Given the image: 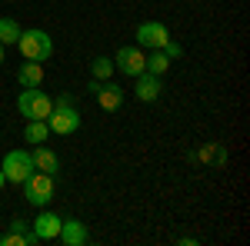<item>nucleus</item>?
Instances as JSON below:
<instances>
[{
	"mask_svg": "<svg viewBox=\"0 0 250 246\" xmlns=\"http://www.w3.org/2000/svg\"><path fill=\"white\" fill-rule=\"evenodd\" d=\"M17 50L23 54V60L47 63V60L54 57V40H50V34H47V30H40V27H30V30H20Z\"/></svg>",
	"mask_w": 250,
	"mask_h": 246,
	"instance_id": "1",
	"label": "nucleus"
},
{
	"mask_svg": "<svg viewBox=\"0 0 250 246\" xmlns=\"http://www.w3.org/2000/svg\"><path fill=\"white\" fill-rule=\"evenodd\" d=\"M47 127H50V133H60V136H70L74 130H80V114H77V107H74V96L70 94H60L54 100V110L47 116Z\"/></svg>",
	"mask_w": 250,
	"mask_h": 246,
	"instance_id": "2",
	"label": "nucleus"
},
{
	"mask_svg": "<svg viewBox=\"0 0 250 246\" xmlns=\"http://www.w3.org/2000/svg\"><path fill=\"white\" fill-rule=\"evenodd\" d=\"M20 187H23V200H27L30 207H37V209L47 207V203L54 200V176H50V173L34 170Z\"/></svg>",
	"mask_w": 250,
	"mask_h": 246,
	"instance_id": "3",
	"label": "nucleus"
},
{
	"mask_svg": "<svg viewBox=\"0 0 250 246\" xmlns=\"http://www.w3.org/2000/svg\"><path fill=\"white\" fill-rule=\"evenodd\" d=\"M0 170H3V180H7V183L20 187L30 173L37 170V167H34V153H30V150H10L7 156H3Z\"/></svg>",
	"mask_w": 250,
	"mask_h": 246,
	"instance_id": "4",
	"label": "nucleus"
},
{
	"mask_svg": "<svg viewBox=\"0 0 250 246\" xmlns=\"http://www.w3.org/2000/svg\"><path fill=\"white\" fill-rule=\"evenodd\" d=\"M17 110L20 116H27V120H47L50 110H54V100L43 94L40 87H30V90H23L17 96Z\"/></svg>",
	"mask_w": 250,
	"mask_h": 246,
	"instance_id": "5",
	"label": "nucleus"
},
{
	"mask_svg": "<svg viewBox=\"0 0 250 246\" xmlns=\"http://www.w3.org/2000/svg\"><path fill=\"white\" fill-rule=\"evenodd\" d=\"M134 37H137V47H140V50H160V47L170 40V30H167V23H160V20H144L134 30Z\"/></svg>",
	"mask_w": 250,
	"mask_h": 246,
	"instance_id": "6",
	"label": "nucleus"
},
{
	"mask_svg": "<svg viewBox=\"0 0 250 246\" xmlns=\"http://www.w3.org/2000/svg\"><path fill=\"white\" fill-rule=\"evenodd\" d=\"M144 67H147V54H144L137 43L134 47H120L114 54V70H120L124 76H140Z\"/></svg>",
	"mask_w": 250,
	"mask_h": 246,
	"instance_id": "7",
	"label": "nucleus"
},
{
	"mask_svg": "<svg viewBox=\"0 0 250 246\" xmlns=\"http://www.w3.org/2000/svg\"><path fill=\"white\" fill-rule=\"evenodd\" d=\"M60 223H63V216H57L54 209H47V207H40V213H37V220L30 223V229L37 233L40 243H50V240H57Z\"/></svg>",
	"mask_w": 250,
	"mask_h": 246,
	"instance_id": "8",
	"label": "nucleus"
},
{
	"mask_svg": "<svg viewBox=\"0 0 250 246\" xmlns=\"http://www.w3.org/2000/svg\"><path fill=\"white\" fill-rule=\"evenodd\" d=\"M57 240L63 246H87L90 243V229H87V223H80L77 216H67V220L60 223Z\"/></svg>",
	"mask_w": 250,
	"mask_h": 246,
	"instance_id": "9",
	"label": "nucleus"
},
{
	"mask_svg": "<svg viewBox=\"0 0 250 246\" xmlns=\"http://www.w3.org/2000/svg\"><path fill=\"white\" fill-rule=\"evenodd\" d=\"M120 103H124V87L114 83V80H100V87H97V107L107 110V114H114V110H120Z\"/></svg>",
	"mask_w": 250,
	"mask_h": 246,
	"instance_id": "10",
	"label": "nucleus"
},
{
	"mask_svg": "<svg viewBox=\"0 0 250 246\" xmlns=\"http://www.w3.org/2000/svg\"><path fill=\"white\" fill-rule=\"evenodd\" d=\"M134 80H137V87H134V96H137V100H144V103H154L157 96L164 94V83H160V76L147 74V70H144L140 76H134Z\"/></svg>",
	"mask_w": 250,
	"mask_h": 246,
	"instance_id": "11",
	"label": "nucleus"
},
{
	"mask_svg": "<svg viewBox=\"0 0 250 246\" xmlns=\"http://www.w3.org/2000/svg\"><path fill=\"white\" fill-rule=\"evenodd\" d=\"M30 153H34V167H37L40 173H50V176H57V170H60V156L50 150V147H43V143H40L37 150H30Z\"/></svg>",
	"mask_w": 250,
	"mask_h": 246,
	"instance_id": "12",
	"label": "nucleus"
},
{
	"mask_svg": "<svg viewBox=\"0 0 250 246\" xmlns=\"http://www.w3.org/2000/svg\"><path fill=\"white\" fill-rule=\"evenodd\" d=\"M17 83L23 87V90H30V87H40V83H43V63H34V60L20 63V70H17Z\"/></svg>",
	"mask_w": 250,
	"mask_h": 246,
	"instance_id": "13",
	"label": "nucleus"
},
{
	"mask_svg": "<svg viewBox=\"0 0 250 246\" xmlns=\"http://www.w3.org/2000/svg\"><path fill=\"white\" fill-rule=\"evenodd\" d=\"M47 136H50V127H47V120H27V127H23V140L27 143H47Z\"/></svg>",
	"mask_w": 250,
	"mask_h": 246,
	"instance_id": "14",
	"label": "nucleus"
},
{
	"mask_svg": "<svg viewBox=\"0 0 250 246\" xmlns=\"http://www.w3.org/2000/svg\"><path fill=\"white\" fill-rule=\"evenodd\" d=\"M197 160H204L210 167H224L227 163V150H224V143H207L204 150L197 153Z\"/></svg>",
	"mask_w": 250,
	"mask_h": 246,
	"instance_id": "15",
	"label": "nucleus"
},
{
	"mask_svg": "<svg viewBox=\"0 0 250 246\" xmlns=\"http://www.w3.org/2000/svg\"><path fill=\"white\" fill-rule=\"evenodd\" d=\"M170 63H173V60L167 57L164 50H150V57H147V67H144V70L154 74V76H164L167 70H170Z\"/></svg>",
	"mask_w": 250,
	"mask_h": 246,
	"instance_id": "16",
	"label": "nucleus"
},
{
	"mask_svg": "<svg viewBox=\"0 0 250 246\" xmlns=\"http://www.w3.org/2000/svg\"><path fill=\"white\" fill-rule=\"evenodd\" d=\"M90 74H94V80H110V76L117 74L114 70V57H97L94 63H90Z\"/></svg>",
	"mask_w": 250,
	"mask_h": 246,
	"instance_id": "17",
	"label": "nucleus"
},
{
	"mask_svg": "<svg viewBox=\"0 0 250 246\" xmlns=\"http://www.w3.org/2000/svg\"><path fill=\"white\" fill-rule=\"evenodd\" d=\"M20 37V23L17 20H10V17H0V43L7 47V43H17Z\"/></svg>",
	"mask_w": 250,
	"mask_h": 246,
	"instance_id": "18",
	"label": "nucleus"
},
{
	"mask_svg": "<svg viewBox=\"0 0 250 246\" xmlns=\"http://www.w3.org/2000/svg\"><path fill=\"white\" fill-rule=\"evenodd\" d=\"M160 50H164V54H167L170 60H180V57H184V47H180L177 40H167V43H164Z\"/></svg>",
	"mask_w": 250,
	"mask_h": 246,
	"instance_id": "19",
	"label": "nucleus"
},
{
	"mask_svg": "<svg viewBox=\"0 0 250 246\" xmlns=\"http://www.w3.org/2000/svg\"><path fill=\"white\" fill-rule=\"evenodd\" d=\"M10 229H14V233H23V236H37V233L30 229V223H27V220H20V216L10 220Z\"/></svg>",
	"mask_w": 250,
	"mask_h": 246,
	"instance_id": "20",
	"label": "nucleus"
},
{
	"mask_svg": "<svg viewBox=\"0 0 250 246\" xmlns=\"http://www.w3.org/2000/svg\"><path fill=\"white\" fill-rule=\"evenodd\" d=\"M3 183H7V180H3V170H0V189H3Z\"/></svg>",
	"mask_w": 250,
	"mask_h": 246,
	"instance_id": "21",
	"label": "nucleus"
},
{
	"mask_svg": "<svg viewBox=\"0 0 250 246\" xmlns=\"http://www.w3.org/2000/svg\"><path fill=\"white\" fill-rule=\"evenodd\" d=\"M0 63H3V43H0Z\"/></svg>",
	"mask_w": 250,
	"mask_h": 246,
	"instance_id": "22",
	"label": "nucleus"
},
{
	"mask_svg": "<svg viewBox=\"0 0 250 246\" xmlns=\"http://www.w3.org/2000/svg\"><path fill=\"white\" fill-rule=\"evenodd\" d=\"M10 3H14V0H10Z\"/></svg>",
	"mask_w": 250,
	"mask_h": 246,
	"instance_id": "23",
	"label": "nucleus"
}]
</instances>
